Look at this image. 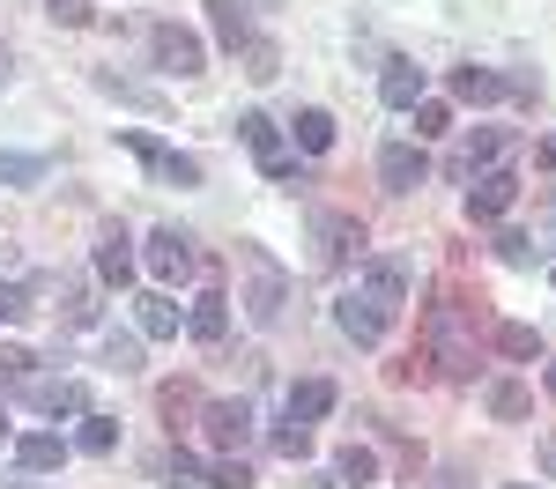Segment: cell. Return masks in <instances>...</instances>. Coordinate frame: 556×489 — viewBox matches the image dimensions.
Segmentation results:
<instances>
[{"mask_svg": "<svg viewBox=\"0 0 556 489\" xmlns=\"http://www.w3.org/2000/svg\"><path fill=\"white\" fill-rule=\"evenodd\" d=\"M0 75H8V52H0Z\"/></svg>", "mask_w": 556, "mask_h": 489, "instance_id": "ee69618b", "label": "cell"}, {"mask_svg": "<svg viewBox=\"0 0 556 489\" xmlns=\"http://www.w3.org/2000/svg\"><path fill=\"white\" fill-rule=\"evenodd\" d=\"M356 289H364L379 311H401V297H408V260H393V253L364 260V267H356Z\"/></svg>", "mask_w": 556, "mask_h": 489, "instance_id": "8992f818", "label": "cell"}, {"mask_svg": "<svg viewBox=\"0 0 556 489\" xmlns=\"http://www.w3.org/2000/svg\"><path fill=\"white\" fill-rule=\"evenodd\" d=\"M542 164H549V171H556V133H549V141H542Z\"/></svg>", "mask_w": 556, "mask_h": 489, "instance_id": "f35d334b", "label": "cell"}, {"mask_svg": "<svg viewBox=\"0 0 556 489\" xmlns=\"http://www.w3.org/2000/svg\"><path fill=\"white\" fill-rule=\"evenodd\" d=\"M97 89H104V96H127V104H141V112H156V104H164V96H156V89L127 82V75H112V67H104V75H97Z\"/></svg>", "mask_w": 556, "mask_h": 489, "instance_id": "4316f807", "label": "cell"}, {"mask_svg": "<svg viewBox=\"0 0 556 489\" xmlns=\"http://www.w3.org/2000/svg\"><path fill=\"white\" fill-rule=\"evenodd\" d=\"M45 15H52L60 30H83V23H89V0H45Z\"/></svg>", "mask_w": 556, "mask_h": 489, "instance_id": "e575fe53", "label": "cell"}, {"mask_svg": "<svg viewBox=\"0 0 556 489\" xmlns=\"http://www.w3.org/2000/svg\"><path fill=\"white\" fill-rule=\"evenodd\" d=\"M408 489H475L468 475H453V467H438V475H424V482H408Z\"/></svg>", "mask_w": 556, "mask_h": 489, "instance_id": "8d00e7d4", "label": "cell"}, {"mask_svg": "<svg viewBox=\"0 0 556 489\" xmlns=\"http://www.w3.org/2000/svg\"><path fill=\"white\" fill-rule=\"evenodd\" d=\"M127 149L149 164V171L164 178V185H201V164L193 156H178V149H164V141H149V133H127Z\"/></svg>", "mask_w": 556, "mask_h": 489, "instance_id": "30bf717a", "label": "cell"}, {"mask_svg": "<svg viewBox=\"0 0 556 489\" xmlns=\"http://www.w3.org/2000/svg\"><path fill=\"white\" fill-rule=\"evenodd\" d=\"M497 253H505V267H542V245H534L527 230H505V237H497Z\"/></svg>", "mask_w": 556, "mask_h": 489, "instance_id": "f546056e", "label": "cell"}, {"mask_svg": "<svg viewBox=\"0 0 556 489\" xmlns=\"http://www.w3.org/2000/svg\"><path fill=\"white\" fill-rule=\"evenodd\" d=\"M245 75H253V82H275V75H282V52H275L267 38H253L245 44Z\"/></svg>", "mask_w": 556, "mask_h": 489, "instance_id": "f1b7e54d", "label": "cell"}, {"mask_svg": "<svg viewBox=\"0 0 556 489\" xmlns=\"http://www.w3.org/2000/svg\"><path fill=\"white\" fill-rule=\"evenodd\" d=\"M453 96H460V104H497V96H505V75H490V67H453Z\"/></svg>", "mask_w": 556, "mask_h": 489, "instance_id": "ffe728a7", "label": "cell"}, {"mask_svg": "<svg viewBox=\"0 0 556 489\" xmlns=\"http://www.w3.org/2000/svg\"><path fill=\"white\" fill-rule=\"evenodd\" d=\"M290 133H298L304 156H327V149H334V112H319V104H312V112H298V119H290Z\"/></svg>", "mask_w": 556, "mask_h": 489, "instance_id": "e0dca14e", "label": "cell"}, {"mask_svg": "<svg viewBox=\"0 0 556 489\" xmlns=\"http://www.w3.org/2000/svg\"><path fill=\"white\" fill-rule=\"evenodd\" d=\"M8 438H15V423H8V408H0V445H8Z\"/></svg>", "mask_w": 556, "mask_h": 489, "instance_id": "60d3db41", "label": "cell"}, {"mask_svg": "<svg viewBox=\"0 0 556 489\" xmlns=\"http://www.w3.org/2000/svg\"><path fill=\"white\" fill-rule=\"evenodd\" d=\"M519 201V178L505 171V164H490V171H475V185H468V216L475 222H497L505 208Z\"/></svg>", "mask_w": 556, "mask_h": 489, "instance_id": "9c48e42d", "label": "cell"}, {"mask_svg": "<svg viewBox=\"0 0 556 489\" xmlns=\"http://www.w3.org/2000/svg\"><path fill=\"white\" fill-rule=\"evenodd\" d=\"M208 482H215V489H253V467L223 452V460H215V467H208Z\"/></svg>", "mask_w": 556, "mask_h": 489, "instance_id": "d6a6232c", "label": "cell"}, {"mask_svg": "<svg viewBox=\"0 0 556 489\" xmlns=\"http://www.w3.org/2000/svg\"><path fill=\"white\" fill-rule=\"evenodd\" d=\"M497 349L513 356V363H542V334L519 326V319H505V326H497Z\"/></svg>", "mask_w": 556, "mask_h": 489, "instance_id": "603a6c76", "label": "cell"}, {"mask_svg": "<svg viewBox=\"0 0 556 489\" xmlns=\"http://www.w3.org/2000/svg\"><path fill=\"white\" fill-rule=\"evenodd\" d=\"M424 342H430V363H438L445 378H468L475 371V305L438 297V305L424 311Z\"/></svg>", "mask_w": 556, "mask_h": 489, "instance_id": "6da1fadb", "label": "cell"}, {"mask_svg": "<svg viewBox=\"0 0 556 489\" xmlns=\"http://www.w3.org/2000/svg\"><path fill=\"white\" fill-rule=\"evenodd\" d=\"M513 489H527V482H513Z\"/></svg>", "mask_w": 556, "mask_h": 489, "instance_id": "f6af8a7d", "label": "cell"}, {"mask_svg": "<svg viewBox=\"0 0 556 489\" xmlns=\"http://www.w3.org/2000/svg\"><path fill=\"white\" fill-rule=\"evenodd\" d=\"M549 400H556V363H549Z\"/></svg>", "mask_w": 556, "mask_h": 489, "instance_id": "b9f144b4", "label": "cell"}, {"mask_svg": "<svg viewBox=\"0 0 556 489\" xmlns=\"http://www.w3.org/2000/svg\"><path fill=\"white\" fill-rule=\"evenodd\" d=\"M45 171H52L45 156H15V149H0V185H38Z\"/></svg>", "mask_w": 556, "mask_h": 489, "instance_id": "484cf974", "label": "cell"}, {"mask_svg": "<svg viewBox=\"0 0 556 489\" xmlns=\"http://www.w3.org/2000/svg\"><path fill=\"white\" fill-rule=\"evenodd\" d=\"M104 363L112 371H141V342L134 334H104Z\"/></svg>", "mask_w": 556, "mask_h": 489, "instance_id": "1f68e13d", "label": "cell"}, {"mask_svg": "<svg viewBox=\"0 0 556 489\" xmlns=\"http://www.w3.org/2000/svg\"><path fill=\"white\" fill-rule=\"evenodd\" d=\"M75 445H83V452H97V460H104V452H112V445H119V415H97V408H89V415H83V430H75Z\"/></svg>", "mask_w": 556, "mask_h": 489, "instance_id": "d4e9b609", "label": "cell"}, {"mask_svg": "<svg viewBox=\"0 0 556 489\" xmlns=\"http://www.w3.org/2000/svg\"><path fill=\"white\" fill-rule=\"evenodd\" d=\"M549 222H556V185H549Z\"/></svg>", "mask_w": 556, "mask_h": 489, "instance_id": "7bdbcfd3", "label": "cell"}, {"mask_svg": "<svg viewBox=\"0 0 556 489\" xmlns=\"http://www.w3.org/2000/svg\"><path fill=\"white\" fill-rule=\"evenodd\" d=\"M15 460H23V475H52L67 460V438L60 430H30V438H15Z\"/></svg>", "mask_w": 556, "mask_h": 489, "instance_id": "5bb4252c", "label": "cell"}, {"mask_svg": "<svg viewBox=\"0 0 556 489\" xmlns=\"http://www.w3.org/2000/svg\"><path fill=\"white\" fill-rule=\"evenodd\" d=\"M186 334H193L201 349H215V342L230 334V297H223V289H201V297L186 305Z\"/></svg>", "mask_w": 556, "mask_h": 489, "instance_id": "8fae6325", "label": "cell"}, {"mask_svg": "<svg viewBox=\"0 0 556 489\" xmlns=\"http://www.w3.org/2000/svg\"><path fill=\"white\" fill-rule=\"evenodd\" d=\"M334 475H342V482H371V475H379V460H371V445H342V460H334Z\"/></svg>", "mask_w": 556, "mask_h": 489, "instance_id": "83f0119b", "label": "cell"}, {"mask_svg": "<svg viewBox=\"0 0 556 489\" xmlns=\"http://www.w3.org/2000/svg\"><path fill=\"white\" fill-rule=\"evenodd\" d=\"M15 319H30V289L0 282V326H15Z\"/></svg>", "mask_w": 556, "mask_h": 489, "instance_id": "d590c367", "label": "cell"}, {"mask_svg": "<svg viewBox=\"0 0 556 489\" xmlns=\"http://www.w3.org/2000/svg\"><path fill=\"white\" fill-rule=\"evenodd\" d=\"M327 408H334V386H327V378H304V386H290V423H304V430H312Z\"/></svg>", "mask_w": 556, "mask_h": 489, "instance_id": "d6986e66", "label": "cell"}, {"mask_svg": "<svg viewBox=\"0 0 556 489\" xmlns=\"http://www.w3.org/2000/svg\"><path fill=\"white\" fill-rule=\"evenodd\" d=\"M275 452H282V460H304V452H312V430H304V423H282V430H275Z\"/></svg>", "mask_w": 556, "mask_h": 489, "instance_id": "836d02e7", "label": "cell"}, {"mask_svg": "<svg viewBox=\"0 0 556 489\" xmlns=\"http://www.w3.org/2000/svg\"><path fill=\"white\" fill-rule=\"evenodd\" d=\"M334 319H342V334L356 342V349H379V342H386V326H393V311H379L371 297H364V289H349L342 305H334Z\"/></svg>", "mask_w": 556, "mask_h": 489, "instance_id": "ba28073f", "label": "cell"}, {"mask_svg": "<svg viewBox=\"0 0 556 489\" xmlns=\"http://www.w3.org/2000/svg\"><path fill=\"white\" fill-rule=\"evenodd\" d=\"M424 67H416V60H386V75H379V96L386 104H393V112H416V104H424Z\"/></svg>", "mask_w": 556, "mask_h": 489, "instance_id": "7c38bea8", "label": "cell"}, {"mask_svg": "<svg viewBox=\"0 0 556 489\" xmlns=\"http://www.w3.org/2000/svg\"><path fill=\"white\" fill-rule=\"evenodd\" d=\"M141 334H149V342H178V326H186V319H178V305L172 297H164V289H156V297H141Z\"/></svg>", "mask_w": 556, "mask_h": 489, "instance_id": "ac0fdd59", "label": "cell"}, {"mask_svg": "<svg viewBox=\"0 0 556 489\" xmlns=\"http://www.w3.org/2000/svg\"><path fill=\"white\" fill-rule=\"evenodd\" d=\"M208 23H215V38L230 44H253V15H245V0H208Z\"/></svg>", "mask_w": 556, "mask_h": 489, "instance_id": "9a60e30c", "label": "cell"}, {"mask_svg": "<svg viewBox=\"0 0 556 489\" xmlns=\"http://www.w3.org/2000/svg\"><path fill=\"white\" fill-rule=\"evenodd\" d=\"M172 482H201V460H193V452H178V445H172Z\"/></svg>", "mask_w": 556, "mask_h": 489, "instance_id": "74e56055", "label": "cell"}, {"mask_svg": "<svg viewBox=\"0 0 556 489\" xmlns=\"http://www.w3.org/2000/svg\"><path fill=\"white\" fill-rule=\"evenodd\" d=\"M141 267H149L156 282H186V274H193V237H186V230H149Z\"/></svg>", "mask_w": 556, "mask_h": 489, "instance_id": "5b68a950", "label": "cell"}, {"mask_svg": "<svg viewBox=\"0 0 556 489\" xmlns=\"http://www.w3.org/2000/svg\"><path fill=\"white\" fill-rule=\"evenodd\" d=\"M542 467H549V475H556V438H549V445H542Z\"/></svg>", "mask_w": 556, "mask_h": 489, "instance_id": "ab89813d", "label": "cell"}, {"mask_svg": "<svg viewBox=\"0 0 556 489\" xmlns=\"http://www.w3.org/2000/svg\"><path fill=\"white\" fill-rule=\"evenodd\" d=\"M312 230L327 237V260H349V253L364 245V222H349V216H319Z\"/></svg>", "mask_w": 556, "mask_h": 489, "instance_id": "44dd1931", "label": "cell"}, {"mask_svg": "<svg viewBox=\"0 0 556 489\" xmlns=\"http://www.w3.org/2000/svg\"><path fill=\"white\" fill-rule=\"evenodd\" d=\"M282 297H290V289H282V274H267V267H260V274H253V305H245V311H253L260 326H275V319H282Z\"/></svg>", "mask_w": 556, "mask_h": 489, "instance_id": "7402d4cb", "label": "cell"}, {"mask_svg": "<svg viewBox=\"0 0 556 489\" xmlns=\"http://www.w3.org/2000/svg\"><path fill=\"white\" fill-rule=\"evenodd\" d=\"M97 274H104V282H119V289H127V282H134V253H127V230H104V237H97Z\"/></svg>", "mask_w": 556, "mask_h": 489, "instance_id": "2e32d148", "label": "cell"}, {"mask_svg": "<svg viewBox=\"0 0 556 489\" xmlns=\"http://www.w3.org/2000/svg\"><path fill=\"white\" fill-rule=\"evenodd\" d=\"M201 438H208L215 452H245V438H253V408H245V400H208V408H201Z\"/></svg>", "mask_w": 556, "mask_h": 489, "instance_id": "3957f363", "label": "cell"}, {"mask_svg": "<svg viewBox=\"0 0 556 489\" xmlns=\"http://www.w3.org/2000/svg\"><path fill=\"white\" fill-rule=\"evenodd\" d=\"M30 408L38 415H89V394L75 378H30Z\"/></svg>", "mask_w": 556, "mask_h": 489, "instance_id": "4fadbf2b", "label": "cell"}, {"mask_svg": "<svg viewBox=\"0 0 556 489\" xmlns=\"http://www.w3.org/2000/svg\"><path fill=\"white\" fill-rule=\"evenodd\" d=\"M445 127H453V112H445L438 96H424V104H416V141H438Z\"/></svg>", "mask_w": 556, "mask_h": 489, "instance_id": "4dcf8cb0", "label": "cell"}, {"mask_svg": "<svg viewBox=\"0 0 556 489\" xmlns=\"http://www.w3.org/2000/svg\"><path fill=\"white\" fill-rule=\"evenodd\" d=\"M238 141H245V149L260 156V171H267V178H290V171H298L290 141L275 133V119H267V112H238Z\"/></svg>", "mask_w": 556, "mask_h": 489, "instance_id": "7a4b0ae2", "label": "cell"}, {"mask_svg": "<svg viewBox=\"0 0 556 489\" xmlns=\"http://www.w3.org/2000/svg\"><path fill=\"white\" fill-rule=\"evenodd\" d=\"M424 171H430L424 141H386V149H379V185H386V193H416Z\"/></svg>", "mask_w": 556, "mask_h": 489, "instance_id": "52a82bcc", "label": "cell"}, {"mask_svg": "<svg viewBox=\"0 0 556 489\" xmlns=\"http://www.w3.org/2000/svg\"><path fill=\"white\" fill-rule=\"evenodd\" d=\"M482 400H490V415H497V423H519V415H527V386H513V378H490Z\"/></svg>", "mask_w": 556, "mask_h": 489, "instance_id": "cb8c5ba5", "label": "cell"}, {"mask_svg": "<svg viewBox=\"0 0 556 489\" xmlns=\"http://www.w3.org/2000/svg\"><path fill=\"white\" fill-rule=\"evenodd\" d=\"M149 52H156V67H164V75H201V67H208L201 38H193V30H178V23H156V30H149Z\"/></svg>", "mask_w": 556, "mask_h": 489, "instance_id": "277c9868", "label": "cell"}]
</instances>
